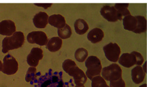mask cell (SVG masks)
Here are the masks:
<instances>
[{
    "mask_svg": "<svg viewBox=\"0 0 147 87\" xmlns=\"http://www.w3.org/2000/svg\"><path fill=\"white\" fill-rule=\"evenodd\" d=\"M124 29L137 34L144 33L147 30V20L141 16L128 15L123 18Z\"/></svg>",
    "mask_w": 147,
    "mask_h": 87,
    "instance_id": "cell-1",
    "label": "cell"
},
{
    "mask_svg": "<svg viewBox=\"0 0 147 87\" xmlns=\"http://www.w3.org/2000/svg\"><path fill=\"white\" fill-rule=\"evenodd\" d=\"M68 84L62 80V72H53L51 69L41 76L38 82V87H67Z\"/></svg>",
    "mask_w": 147,
    "mask_h": 87,
    "instance_id": "cell-2",
    "label": "cell"
},
{
    "mask_svg": "<svg viewBox=\"0 0 147 87\" xmlns=\"http://www.w3.org/2000/svg\"><path fill=\"white\" fill-rule=\"evenodd\" d=\"M24 42V35L21 32H16L11 36H7L2 41V50L3 54H6L10 50L19 49Z\"/></svg>",
    "mask_w": 147,
    "mask_h": 87,
    "instance_id": "cell-3",
    "label": "cell"
},
{
    "mask_svg": "<svg viewBox=\"0 0 147 87\" xmlns=\"http://www.w3.org/2000/svg\"><path fill=\"white\" fill-rule=\"evenodd\" d=\"M144 62L143 56L137 51H133L131 53H125L121 56L119 59V62L123 67L130 68L134 65L140 66Z\"/></svg>",
    "mask_w": 147,
    "mask_h": 87,
    "instance_id": "cell-4",
    "label": "cell"
},
{
    "mask_svg": "<svg viewBox=\"0 0 147 87\" xmlns=\"http://www.w3.org/2000/svg\"><path fill=\"white\" fill-rule=\"evenodd\" d=\"M85 66L87 68L86 75L90 80L94 77L100 74L102 66L100 60L97 57L89 56L86 61Z\"/></svg>",
    "mask_w": 147,
    "mask_h": 87,
    "instance_id": "cell-5",
    "label": "cell"
},
{
    "mask_svg": "<svg viewBox=\"0 0 147 87\" xmlns=\"http://www.w3.org/2000/svg\"><path fill=\"white\" fill-rule=\"evenodd\" d=\"M102 76L105 80L115 81L122 78V69L116 63H113L107 67L103 68Z\"/></svg>",
    "mask_w": 147,
    "mask_h": 87,
    "instance_id": "cell-6",
    "label": "cell"
},
{
    "mask_svg": "<svg viewBox=\"0 0 147 87\" xmlns=\"http://www.w3.org/2000/svg\"><path fill=\"white\" fill-rule=\"evenodd\" d=\"M1 72L7 75L16 74L18 69V63L16 59L10 54L7 55L3 60Z\"/></svg>",
    "mask_w": 147,
    "mask_h": 87,
    "instance_id": "cell-7",
    "label": "cell"
},
{
    "mask_svg": "<svg viewBox=\"0 0 147 87\" xmlns=\"http://www.w3.org/2000/svg\"><path fill=\"white\" fill-rule=\"evenodd\" d=\"M66 73L74 77V83L77 86H83L87 82V77L86 74L76 64L68 69Z\"/></svg>",
    "mask_w": 147,
    "mask_h": 87,
    "instance_id": "cell-8",
    "label": "cell"
},
{
    "mask_svg": "<svg viewBox=\"0 0 147 87\" xmlns=\"http://www.w3.org/2000/svg\"><path fill=\"white\" fill-rule=\"evenodd\" d=\"M103 50L108 60L114 62L118 61L121 54V49L117 44L110 42L104 47Z\"/></svg>",
    "mask_w": 147,
    "mask_h": 87,
    "instance_id": "cell-9",
    "label": "cell"
},
{
    "mask_svg": "<svg viewBox=\"0 0 147 87\" xmlns=\"http://www.w3.org/2000/svg\"><path fill=\"white\" fill-rule=\"evenodd\" d=\"M100 13L105 20L110 22H115L118 20H123L114 6H104L101 8Z\"/></svg>",
    "mask_w": 147,
    "mask_h": 87,
    "instance_id": "cell-10",
    "label": "cell"
},
{
    "mask_svg": "<svg viewBox=\"0 0 147 87\" xmlns=\"http://www.w3.org/2000/svg\"><path fill=\"white\" fill-rule=\"evenodd\" d=\"M27 40L30 44H36L40 46L46 45L48 41L47 34L41 31H34L27 35Z\"/></svg>",
    "mask_w": 147,
    "mask_h": 87,
    "instance_id": "cell-11",
    "label": "cell"
},
{
    "mask_svg": "<svg viewBox=\"0 0 147 87\" xmlns=\"http://www.w3.org/2000/svg\"><path fill=\"white\" fill-rule=\"evenodd\" d=\"M43 58V51L39 47H33L27 56L28 64L32 67H36L39 61Z\"/></svg>",
    "mask_w": 147,
    "mask_h": 87,
    "instance_id": "cell-12",
    "label": "cell"
},
{
    "mask_svg": "<svg viewBox=\"0 0 147 87\" xmlns=\"http://www.w3.org/2000/svg\"><path fill=\"white\" fill-rule=\"evenodd\" d=\"M16 30L15 23L12 20H4L0 22V34L9 36Z\"/></svg>",
    "mask_w": 147,
    "mask_h": 87,
    "instance_id": "cell-13",
    "label": "cell"
},
{
    "mask_svg": "<svg viewBox=\"0 0 147 87\" xmlns=\"http://www.w3.org/2000/svg\"><path fill=\"white\" fill-rule=\"evenodd\" d=\"M49 16L44 12H40L34 17L33 21L35 27L37 28H44L48 24Z\"/></svg>",
    "mask_w": 147,
    "mask_h": 87,
    "instance_id": "cell-14",
    "label": "cell"
},
{
    "mask_svg": "<svg viewBox=\"0 0 147 87\" xmlns=\"http://www.w3.org/2000/svg\"><path fill=\"white\" fill-rule=\"evenodd\" d=\"M132 79L134 83L138 84L143 82L146 76V72L140 66H137L131 71Z\"/></svg>",
    "mask_w": 147,
    "mask_h": 87,
    "instance_id": "cell-15",
    "label": "cell"
},
{
    "mask_svg": "<svg viewBox=\"0 0 147 87\" xmlns=\"http://www.w3.org/2000/svg\"><path fill=\"white\" fill-rule=\"evenodd\" d=\"M48 23L51 26L58 28V29L63 28L66 25L65 17L59 14H53L49 17Z\"/></svg>",
    "mask_w": 147,
    "mask_h": 87,
    "instance_id": "cell-16",
    "label": "cell"
},
{
    "mask_svg": "<svg viewBox=\"0 0 147 87\" xmlns=\"http://www.w3.org/2000/svg\"><path fill=\"white\" fill-rule=\"evenodd\" d=\"M104 36L103 31L98 28H95L88 34L87 38L93 44L101 41Z\"/></svg>",
    "mask_w": 147,
    "mask_h": 87,
    "instance_id": "cell-17",
    "label": "cell"
},
{
    "mask_svg": "<svg viewBox=\"0 0 147 87\" xmlns=\"http://www.w3.org/2000/svg\"><path fill=\"white\" fill-rule=\"evenodd\" d=\"M62 40L60 37L55 36L50 39L47 41V48L50 52L59 51L62 47Z\"/></svg>",
    "mask_w": 147,
    "mask_h": 87,
    "instance_id": "cell-18",
    "label": "cell"
},
{
    "mask_svg": "<svg viewBox=\"0 0 147 87\" xmlns=\"http://www.w3.org/2000/svg\"><path fill=\"white\" fill-rule=\"evenodd\" d=\"M74 26L76 32L80 35L86 33L89 29L87 22L82 19H78L76 20Z\"/></svg>",
    "mask_w": 147,
    "mask_h": 87,
    "instance_id": "cell-19",
    "label": "cell"
},
{
    "mask_svg": "<svg viewBox=\"0 0 147 87\" xmlns=\"http://www.w3.org/2000/svg\"><path fill=\"white\" fill-rule=\"evenodd\" d=\"M128 6V3H116L114 7L117 11L118 13L122 18L123 17H126L128 15H131L129 11L127 8Z\"/></svg>",
    "mask_w": 147,
    "mask_h": 87,
    "instance_id": "cell-20",
    "label": "cell"
},
{
    "mask_svg": "<svg viewBox=\"0 0 147 87\" xmlns=\"http://www.w3.org/2000/svg\"><path fill=\"white\" fill-rule=\"evenodd\" d=\"M58 35L62 39H66L71 37L72 35V29L69 25L66 24L65 27L61 29H59L57 30Z\"/></svg>",
    "mask_w": 147,
    "mask_h": 87,
    "instance_id": "cell-21",
    "label": "cell"
},
{
    "mask_svg": "<svg viewBox=\"0 0 147 87\" xmlns=\"http://www.w3.org/2000/svg\"><path fill=\"white\" fill-rule=\"evenodd\" d=\"M88 55V52L86 49L84 48L78 49L74 54V57L76 60L80 62H83L87 59Z\"/></svg>",
    "mask_w": 147,
    "mask_h": 87,
    "instance_id": "cell-22",
    "label": "cell"
},
{
    "mask_svg": "<svg viewBox=\"0 0 147 87\" xmlns=\"http://www.w3.org/2000/svg\"><path fill=\"white\" fill-rule=\"evenodd\" d=\"M37 77L36 69L35 67H29L27 71L25 80L27 82H32L36 80Z\"/></svg>",
    "mask_w": 147,
    "mask_h": 87,
    "instance_id": "cell-23",
    "label": "cell"
},
{
    "mask_svg": "<svg viewBox=\"0 0 147 87\" xmlns=\"http://www.w3.org/2000/svg\"><path fill=\"white\" fill-rule=\"evenodd\" d=\"M107 86L105 80L100 76H95L92 80V87H106Z\"/></svg>",
    "mask_w": 147,
    "mask_h": 87,
    "instance_id": "cell-24",
    "label": "cell"
},
{
    "mask_svg": "<svg viewBox=\"0 0 147 87\" xmlns=\"http://www.w3.org/2000/svg\"><path fill=\"white\" fill-rule=\"evenodd\" d=\"M110 87H126V84L122 78H120L115 81H110Z\"/></svg>",
    "mask_w": 147,
    "mask_h": 87,
    "instance_id": "cell-25",
    "label": "cell"
},
{
    "mask_svg": "<svg viewBox=\"0 0 147 87\" xmlns=\"http://www.w3.org/2000/svg\"><path fill=\"white\" fill-rule=\"evenodd\" d=\"M2 63L0 61V72L2 71Z\"/></svg>",
    "mask_w": 147,
    "mask_h": 87,
    "instance_id": "cell-26",
    "label": "cell"
},
{
    "mask_svg": "<svg viewBox=\"0 0 147 87\" xmlns=\"http://www.w3.org/2000/svg\"><path fill=\"white\" fill-rule=\"evenodd\" d=\"M140 87H147V84H144L140 86Z\"/></svg>",
    "mask_w": 147,
    "mask_h": 87,
    "instance_id": "cell-27",
    "label": "cell"
},
{
    "mask_svg": "<svg viewBox=\"0 0 147 87\" xmlns=\"http://www.w3.org/2000/svg\"><path fill=\"white\" fill-rule=\"evenodd\" d=\"M75 87H84V86H76Z\"/></svg>",
    "mask_w": 147,
    "mask_h": 87,
    "instance_id": "cell-28",
    "label": "cell"
},
{
    "mask_svg": "<svg viewBox=\"0 0 147 87\" xmlns=\"http://www.w3.org/2000/svg\"><path fill=\"white\" fill-rule=\"evenodd\" d=\"M109 87V86H107V87Z\"/></svg>",
    "mask_w": 147,
    "mask_h": 87,
    "instance_id": "cell-29",
    "label": "cell"
}]
</instances>
